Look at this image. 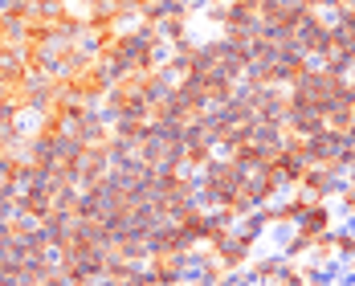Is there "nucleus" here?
Instances as JSON below:
<instances>
[{"label":"nucleus","mask_w":355,"mask_h":286,"mask_svg":"<svg viewBox=\"0 0 355 286\" xmlns=\"http://www.w3.org/2000/svg\"><path fill=\"white\" fill-rule=\"evenodd\" d=\"M306 237H319V233H331L335 229V213H331V201H311V209L298 217V225Z\"/></svg>","instance_id":"f257e3e1"},{"label":"nucleus","mask_w":355,"mask_h":286,"mask_svg":"<svg viewBox=\"0 0 355 286\" xmlns=\"http://www.w3.org/2000/svg\"><path fill=\"white\" fill-rule=\"evenodd\" d=\"M339 209H343L347 221H355V168L343 176V184H339Z\"/></svg>","instance_id":"f03ea898"},{"label":"nucleus","mask_w":355,"mask_h":286,"mask_svg":"<svg viewBox=\"0 0 355 286\" xmlns=\"http://www.w3.org/2000/svg\"><path fill=\"white\" fill-rule=\"evenodd\" d=\"M335 258L355 262V229H335Z\"/></svg>","instance_id":"7ed1b4c3"},{"label":"nucleus","mask_w":355,"mask_h":286,"mask_svg":"<svg viewBox=\"0 0 355 286\" xmlns=\"http://www.w3.org/2000/svg\"><path fill=\"white\" fill-rule=\"evenodd\" d=\"M352 270H355V262H352Z\"/></svg>","instance_id":"20e7f679"}]
</instances>
